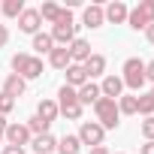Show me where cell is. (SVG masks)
Here are the masks:
<instances>
[{"label":"cell","mask_w":154,"mask_h":154,"mask_svg":"<svg viewBox=\"0 0 154 154\" xmlns=\"http://www.w3.org/2000/svg\"><path fill=\"white\" fill-rule=\"evenodd\" d=\"M9 66H12L15 75H21L24 82H33V79H39V75H42V57L27 54V51L12 54V57H9Z\"/></svg>","instance_id":"obj_1"},{"label":"cell","mask_w":154,"mask_h":154,"mask_svg":"<svg viewBox=\"0 0 154 154\" xmlns=\"http://www.w3.org/2000/svg\"><path fill=\"white\" fill-rule=\"evenodd\" d=\"M121 82H124V88H130V91H142V85H145V60L142 57H127L124 60V66H121Z\"/></svg>","instance_id":"obj_2"},{"label":"cell","mask_w":154,"mask_h":154,"mask_svg":"<svg viewBox=\"0 0 154 154\" xmlns=\"http://www.w3.org/2000/svg\"><path fill=\"white\" fill-rule=\"evenodd\" d=\"M94 115H97V124L103 130H115L121 124V112H118V103L109 100V97H100L94 103Z\"/></svg>","instance_id":"obj_3"},{"label":"cell","mask_w":154,"mask_h":154,"mask_svg":"<svg viewBox=\"0 0 154 154\" xmlns=\"http://www.w3.org/2000/svg\"><path fill=\"white\" fill-rule=\"evenodd\" d=\"M51 39H54V45H63V48L75 39V21H72V12L69 9H63L60 18L51 24Z\"/></svg>","instance_id":"obj_4"},{"label":"cell","mask_w":154,"mask_h":154,"mask_svg":"<svg viewBox=\"0 0 154 154\" xmlns=\"http://www.w3.org/2000/svg\"><path fill=\"white\" fill-rule=\"evenodd\" d=\"M127 24L133 30H148L154 24V0H139L127 15Z\"/></svg>","instance_id":"obj_5"},{"label":"cell","mask_w":154,"mask_h":154,"mask_svg":"<svg viewBox=\"0 0 154 154\" xmlns=\"http://www.w3.org/2000/svg\"><path fill=\"white\" fill-rule=\"evenodd\" d=\"M79 142L82 145H91V148H97V145H103V139H106V130L97 124V121H82L79 124Z\"/></svg>","instance_id":"obj_6"},{"label":"cell","mask_w":154,"mask_h":154,"mask_svg":"<svg viewBox=\"0 0 154 154\" xmlns=\"http://www.w3.org/2000/svg\"><path fill=\"white\" fill-rule=\"evenodd\" d=\"M30 130H27V124H6V133H3V142L6 145H15V148H24V145H30Z\"/></svg>","instance_id":"obj_7"},{"label":"cell","mask_w":154,"mask_h":154,"mask_svg":"<svg viewBox=\"0 0 154 154\" xmlns=\"http://www.w3.org/2000/svg\"><path fill=\"white\" fill-rule=\"evenodd\" d=\"M39 27H42L39 9H24V12L18 15V30H21V33H30V36H36V33H39Z\"/></svg>","instance_id":"obj_8"},{"label":"cell","mask_w":154,"mask_h":154,"mask_svg":"<svg viewBox=\"0 0 154 154\" xmlns=\"http://www.w3.org/2000/svg\"><path fill=\"white\" fill-rule=\"evenodd\" d=\"M66 51H69V60H72V63H85V60L94 54V51H91V42L82 39V36H75V39L66 45Z\"/></svg>","instance_id":"obj_9"},{"label":"cell","mask_w":154,"mask_h":154,"mask_svg":"<svg viewBox=\"0 0 154 154\" xmlns=\"http://www.w3.org/2000/svg\"><path fill=\"white\" fill-rule=\"evenodd\" d=\"M103 15H106L109 24H124L127 15H130V9H127V3H121V0H112L109 6H103Z\"/></svg>","instance_id":"obj_10"},{"label":"cell","mask_w":154,"mask_h":154,"mask_svg":"<svg viewBox=\"0 0 154 154\" xmlns=\"http://www.w3.org/2000/svg\"><path fill=\"white\" fill-rule=\"evenodd\" d=\"M100 94L109 97V100H118L124 94V82H121V75H103V82H100Z\"/></svg>","instance_id":"obj_11"},{"label":"cell","mask_w":154,"mask_h":154,"mask_svg":"<svg viewBox=\"0 0 154 154\" xmlns=\"http://www.w3.org/2000/svg\"><path fill=\"white\" fill-rule=\"evenodd\" d=\"M82 21H85V27H91V30L103 27V24H106L103 6H100V3H91V6H85V12H82Z\"/></svg>","instance_id":"obj_12"},{"label":"cell","mask_w":154,"mask_h":154,"mask_svg":"<svg viewBox=\"0 0 154 154\" xmlns=\"http://www.w3.org/2000/svg\"><path fill=\"white\" fill-rule=\"evenodd\" d=\"M75 97H79V103H82V109H85V106H94L103 94H100V85H97V82H85L79 91H75Z\"/></svg>","instance_id":"obj_13"},{"label":"cell","mask_w":154,"mask_h":154,"mask_svg":"<svg viewBox=\"0 0 154 154\" xmlns=\"http://www.w3.org/2000/svg\"><path fill=\"white\" fill-rule=\"evenodd\" d=\"M63 72H66V82H63V85H69V88H75V91H79V88L88 82V72H85L82 63H69Z\"/></svg>","instance_id":"obj_14"},{"label":"cell","mask_w":154,"mask_h":154,"mask_svg":"<svg viewBox=\"0 0 154 154\" xmlns=\"http://www.w3.org/2000/svg\"><path fill=\"white\" fill-rule=\"evenodd\" d=\"M24 91H27V82L21 79V75L9 72V75H6V82H3V94H9L12 100H18V97H24Z\"/></svg>","instance_id":"obj_15"},{"label":"cell","mask_w":154,"mask_h":154,"mask_svg":"<svg viewBox=\"0 0 154 154\" xmlns=\"http://www.w3.org/2000/svg\"><path fill=\"white\" fill-rule=\"evenodd\" d=\"M60 115V109H57V100H51V97H42L39 103H36V118H42V121H54Z\"/></svg>","instance_id":"obj_16"},{"label":"cell","mask_w":154,"mask_h":154,"mask_svg":"<svg viewBox=\"0 0 154 154\" xmlns=\"http://www.w3.org/2000/svg\"><path fill=\"white\" fill-rule=\"evenodd\" d=\"M30 148H33V154H51V151H57V139L51 133H42V136L30 139Z\"/></svg>","instance_id":"obj_17"},{"label":"cell","mask_w":154,"mask_h":154,"mask_svg":"<svg viewBox=\"0 0 154 154\" xmlns=\"http://www.w3.org/2000/svg\"><path fill=\"white\" fill-rule=\"evenodd\" d=\"M82 66H85V72H88V82H94L97 75H103V72H106V57H103V54H91Z\"/></svg>","instance_id":"obj_18"},{"label":"cell","mask_w":154,"mask_h":154,"mask_svg":"<svg viewBox=\"0 0 154 154\" xmlns=\"http://www.w3.org/2000/svg\"><path fill=\"white\" fill-rule=\"evenodd\" d=\"M79 151H82V142L75 133H63L57 139V154H79Z\"/></svg>","instance_id":"obj_19"},{"label":"cell","mask_w":154,"mask_h":154,"mask_svg":"<svg viewBox=\"0 0 154 154\" xmlns=\"http://www.w3.org/2000/svg\"><path fill=\"white\" fill-rule=\"evenodd\" d=\"M72 60H69V51L63 48V45H54L51 51H48V66H54V69H66Z\"/></svg>","instance_id":"obj_20"},{"label":"cell","mask_w":154,"mask_h":154,"mask_svg":"<svg viewBox=\"0 0 154 154\" xmlns=\"http://www.w3.org/2000/svg\"><path fill=\"white\" fill-rule=\"evenodd\" d=\"M60 12H63V6H60V3H54V0H45V3L39 6V18H42V21H48V24H54V21L60 18Z\"/></svg>","instance_id":"obj_21"},{"label":"cell","mask_w":154,"mask_h":154,"mask_svg":"<svg viewBox=\"0 0 154 154\" xmlns=\"http://www.w3.org/2000/svg\"><path fill=\"white\" fill-rule=\"evenodd\" d=\"M30 48H33L36 54H48V51L54 48V39H51V33H42V30H39V33L33 36V42H30Z\"/></svg>","instance_id":"obj_22"},{"label":"cell","mask_w":154,"mask_h":154,"mask_svg":"<svg viewBox=\"0 0 154 154\" xmlns=\"http://www.w3.org/2000/svg\"><path fill=\"white\" fill-rule=\"evenodd\" d=\"M24 9H27L24 0H3V3H0V12H3L6 18H18Z\"/></svg>","instance_id":"obj_23"},{"label":"cell","mask_w":154,"mask_h":154,"mask_svg":"<svg viewBox=\"0 0 154 154\" xmlns=\"http://www.w3.org/2000/svg\"><path fill=\"white\" fill-rule=\"evenodd\" d=\"M136 115H145V118L154 115V97H151V91L136 97Z\"/></svg>","instance_id":"obj_24"},{"label":"cell","mask_w":154,"mask_h":154,"mask_svg":"<svg viewBox=\"0 0 154 154\" xmlns=\"http://www.w3.org/2000/svg\"><path fill=\"white\" fill-rule=\"evenodd\" d=\"M115 103H118L121 115H136V94H121Z\"/></svg>","instance_id":"obj_25"},{"label":"cell","mask_w":154,"mask_h":154,"mask_svg":"<svg viewBox=\"0 0 154 154\" xmlns=\"http://www.w3.org/2000/svg\"><path fill=\"white\" fill-rule=\"evenodd\" d=\"M69 103H79V97H75V88L60 85V91H57V109H60V106H69Z\"/></svg>","instance_id":"obj_26"},{"label":"cell","mask_w":154,"mask_h":154,"mask_svg":"<svg viewBox=\"0 0 154 154\" xmlns=\"http://www.w3.org/2000/svg\"><path fill=\"white\" fill-rule=\"evenodd\" d=\"M48 127H51V124L42 121V118H36V115L27 118V130H30V136H42V133H48Z\"/></svg>","instance_id":"obj_27"},{"label":"cell","mask_w":154,"mask_h":154,"mask_svg":"<svg viewBox=\"0 0 154 154\" xmlns=\"http://www.w3.org/2000/svg\"><path fill=\"white\" fill-rule=\"evenodd\" d=\"M82 112H85V109H82V103H69V106H60V115H63L66 121H79V118H82Z\"/></svg>","instance_id":"obj_28"},{"label":"cell","mask_w":154,"mask_h":154,"mask_svg":"<svg viewBox=\"0 0 154 154\" xmlns=\"http://www.w3.org/2000/svg\"><path fill=\"white\" fill-rule=\"evenodd\" d=\"M139 133L145 136V142H154V115H151V118H145V121L139 124Z\"/></svg>","instance_id":"obj_29"},{"label":"cell","mask_w":154,"mask_h":154,"mask_svg":"<svg viewBox=\"0 0 154 154\" xmlns=\"http://www.w3.org/2000/svg\"><path fill=\"white\" fill-rule=\"evenodd\" d=\"M15 103H18V100H12L9 94H3V91H0V115H3V118L15 109Z\"/></svg>","instance_id":"obj_30"},{"label":"cell","mask_w":154,"mask_h":154,"mask_svg":"<svg viewBox=\"0 0 154 154\" xmlns=\"http://www.w3.org/2000/svg\"><path fill=\"white\" fill-rule=\"evenodd\" d=\"M145 82H151V85H154V60H148V63H145Z\"/></svg>","instance_id":"obj_31"},{"label":"cell","mask_w":154,"mask_h":154,"mask_svg":"<svg viewBox=\"0 0 154 154\" xmlns=\"http://www.w3.org/2000/svg\"><path fill=\"white\" fill-rule=\"evenodd\" d=\"M9 42V30H6V24H0V48H3Z\"/></svg>","instance_id":"obj_32"},{"label":"cell","mask_w":154,"mask_h":154,"mask_svg":"<svg viewBox=\"0 0 154 154\" xmlns=\"http://www.w3.org/2000/svg\"><path fill=\"white\" fill-rule=\"evenodd\" d=\"M3 154H24V148H15V145H3Z\"/></svg>","instance_id":"obj_33"},{"label":"cell","mask_w":154,"mask_h":154,"mask_svg":"<svg viewBox=\"0 0 154 154\" xmlns=\"http://www.w3.org/2000/svg\"><path fill=\"white\" fill-rule=\"evenodd\" d=\"M139 154H154V142H145V145L139 148Z\"/></svg>","instance_id":"obj_34"},{"label":"cell","mask_w":154,"mask_h":154,"mask_svg":"<svg viewBox=\"0 0 154 154\" xmlns=\"http://www.w3.org/2000/svg\"><path fill=\"white\" fill-rule=\"evenodd\" d=\"M91 154H112L106 145H97V148H91Z\"/></svg>","instance_id":"obj_35"},{"label":"cell","mask_w":154,"mask_h":154,"mask_svg":"<svg viewBox=\"0 0 154 154\" xmlns=\"http://www.w3.org/2000/svg\"><path fill=\"white\" fill-rule=\"evenodd\" d=\"M6 124H9V121H6L3 115H0V142H3V133H6Z\"/></svg>","instance_id":"obj_36"},{"label":"cell","mask_w":154,"mask_h":154,"mask_svg":"<svg viewBox=\"0 0 154 154\" xmlns=\"http://www.w3.org/2000/svg\"><path fill=\"white\" fill-rule=\"evenodd\" d=\"M145 39H148V42H151V45H154V24H151V27H148V30H145Z\"/></svg>","instance_id":"obj_37"},{"label":"cell","mask_w":154,"mask_h":154,"mask_svg":"<svg viewBox=\"0 0 154 154\" xmlns=\"http://www.w3.org/2000/svg\"><path fill=\"white\" fill-rule=\"evenodd\" d=\"M151 97H154V88H151Z\"/></svg>","instance_id":"obj_38"},{"label":"cell","mask_w":154,"mask_h":154,"mask_svg":"<svg viewBox=\"0 0 154 154\" xmlns=\"http://www.w3.org/2000/svg\"><path fill=\"white\" fill-rule=\"evenodd\" d=\"M118 154H121V151H118Z\"/></svg>","instance_id":"obj_39"}]
</instances>
